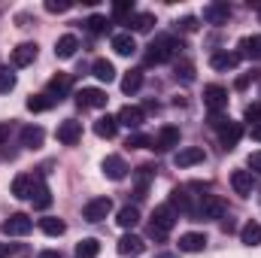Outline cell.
Instances as JSON below:
<instances>
[{"label":"cell","mask_w":261,"mask_h":258,"mask_svg":"<svg viewBox=\"0 0 261 258\" xmlns=\"http://www.w3.org/2000/svg\"><path fill=\"white\" fill-rule=\"evenodd\" d=\"M179 49H182V43H179L173 34H158V37L149 43L146 64H164V61H170V58H173Z\"/></svg>","instance_id":"cell-1"},{"label":"cell","mask_w":261,"mask_h":258,"mask_svg":"<svg viewBox=\"0 0 261 258\" xmlns=\"http://www.w3.org/2000/svg\"><path fill=\"white\" fill-rule=\"evenodd\" d=\"M176 210L170 207V203H161V207H155V213H152V222H149V237H155V240H167V234L173 231V225H176Z\"/></svg>","instance_id":"cell-2"},{"label":"cell","mask_w":261,"mask_h":258,"mask_svg":"<svg viewBox=\"0 0 261 258\" xmlns=\"http://www.w3.org/2000/svg\"><path fill=\"white\" fill-rule=\"evenodd\" d=\"M31 228H34V222H31L28 213H12V216L3 219V225H0V231H3L6 237H24V234H31Z\"/></svg>","instance_id":"cell-3"},{"label":"cell","mask_w":261,"mask_h":258,"mask_svg":"<svg viewBox=\"0 0 261 258\" xmlns=\"http://www.w3.org/2000/svg\"><path fill=\"white\" fill-rule=\"evenodd\" d=\"M225 216V200L219 194H200L195 219H222Z\"/></svg>","instance_id":"cell-4"},{"label":"cell","mask_w":261,"mask_h":258,"mask_svg":"<svg viewBox=\"0 0 261 258\" xmlns=\"http://www.w3.org/2000/svg\"><path fill=\"white\" fill-rule=\"evenodd\" d=\"M107 91L103 88H79L76 91V104L82 107V110H103L107 107Z\"/></svg>","instance_id":"cell-5"},{"label":"cell","mask_w":261,"mask_h":258,"mask_svg":"<svg viewBox=\"0 0 261 258\" xmlns=\"http://www.w3.org/2000/svg\"><path fill=\"white\" fill-rule=\"evenodd\" d=\"M110 213H113V200H110V197H94V200L85 203L82 219H85V222H103Z\"/></svg>","instance_id":"cell-6"},{"label":"cell","mask_w":261,"mask_h":258,"mask_svg":"<svg viewBox=\"0 0 261 258\" xmlns=\"http://www.w3.org/2000/svg\"><path fill=\"white\" fill-rule=\"evenodd\" d=\"M203 107H206L210 113H222V110L228 107V88H222V85H206V88H203Z\"/></svg>","instance_id":"cell-7"},{"label":"cell","mask_w":261,"mask_h":258,"mask_svg":"<svg viewBox=\"0 0 261 258\" xmlns=\"http://www.w3.org/2000/svg\"><path fill=\"white\" fill-rule=\"evenodd\" d=\"M176 146H179V128H173V125H164L152 137V149H158V152H170Z\"/></svg>","instance_id":"cell-8"},{"label":"cell","mask_w":261,"mask_h":258,"mask_svg":"<svg viewBox=\"0 0 261 258\" xmlns=\"http://www.w3.org/2000/svg\"><path fill=\"white\" fill-rule=\"evenodd\" d=\"M37 183H40V176H34V173H18V176L12 179V194H15L18 200H31L34 192H37Z\"/></svg>","instance_id":"cell-9"},{"label":"cell","mask_w":261,"mask_h":258,"mask_svg":"<svg viewBox=\"0 0 261 258\" xmlns=\"http://www.w3.org/2000/svg\"><path fill=\"white\" fill-rule=\"evenodd\" d=\"M55 137H58V143H64V146H76L79 140H82V122H76V119H64L58 131H55Z\"/></svg>","instance_id":"cell-10"},{"label":"cell","mask_w":261,"mask_h":258,"mask_svg":"<svg viewBox=\"0 0 261 258\" xmlns=\"http://www.w3.org/2000/svg\"><path fill=\"white\" fill-rule=\"evenodd\" d=\"M100 167H103V176H107V179H113V183H122V179L128 176V164H125V158H122V155H107Z\"/></svg>","instance_id":"cell-11"},{"label":"cell","mask_w":261,"mask_h":258,"mask_svg":"<svg viewBox=\"0 0 261 258\" xmlns=\"http://www.w3.org/2000/svg\"><path fill=\"white\" fill-rule=\"evenodd\" d=\"M170 207L176 210V216H179V213H182V216H197V207L192 203L189 189H173V192H170Z\"/></svg>","instance_id":"cell-12"},{"label":"cell","mask_w":261,"mask_h":258,"mask_svg":"<svg viewBox=\"0 0 261 258\" xmlns=\"http://www.w3.org/2000/svg\"><path fill=\"white\" fill-rule=\"evenodd\" d=\"M200 161H206V152H203L200 146H186V149H179V152L173 155V164H176V167H195Z\"/></svg>","instance_id":"cell-13"},{"label":"cell","mask_w":261,"mask_h":258,"mask_svg":"<svg viewBox=\"0 0 261 258\" xmlns=\"http://www.w3.org/2000/svg\"><path fill=\"white\" fill-rule=\"evenodd\" d=\"M116 122H119V125H125L128 131H137L143 122H146V113H143L140 107H130V104H128V107H122V110H119Z\"/></svg>","instance_id":"cell-14"},{"label":"cell","mask_w":261,"mask_h":258,"mask_svg":"<svg viewBox=\"0 0 261 258\" xmlns=\"http://www.w3.org/2000/svg\"><path fill=\"white\" fill-rule=\"evenodd\" d=\"M228 18H231L228 3H206L203 6V21L206 24H228Z\"/></svg>","instance_id":"cell-15"},{"label":"cell","mask_w":261,"mask_h":258,"mask_svg":"<svg viewBox=\"0 0 261 258\" xmlns=\"http://www.w3.org/2000/svg\"><path fill=\"white\" fill-rule=\"evenodd\" d=\"M231 189H234V194H240V197H249L252 189H255V176L249 170H234L231 173Z\"/></svg>","instance_id":"cell-16"},{"label":"cell","mask_w":261,"mask_h":258,"mask_svg":"<svg viewBox=\"0 0 261 258\" xmlns=\"http://www.w3.org/2000/svg\"><path fill=\"white\" fill-rule=\"evenodd\" d=\"M37 52H40L37 43H21V46H15V49H12V67L34 64V61H37Z\"/></svg>","instance_id":"cell-17"},{"label":"cell","mask_w":261,"mask_h":258,"mask_svg":"<svg viewBox=\"0 0 261 258\" xmlns=\"http://www.w3.org/2000/svg\"><path fill=\"white\" fill-rule=\"evenodd\" d=\"M70 85H73V79H70V73H55V76L49 79V85H46V94H52L55 100H61V97H67V91H70Z\"/></svg>","instance_id":"cell-18"},{"label":"cell","mask_w":261,"mask_h":258,"mask_svg":"<svg viewBox=\"0 0 261 258\" xmlns=\"http://www.w3.org/2000/svg\"><path fill=\"white\" fill-rule=\"evenodd\" d=\"M113 49H116V55H122V58H130V55L137 52V40H134V34H130V31L113 34Z\"/></svg>","instance_id":"cell-19"},{"label":"cell","mask_w":261,"mask_h":258,"mask_svg":"<svg viewBox=\"0 0 261 258\" xmlns=\"http://www.w3.org/2000/svg\"><path fill=\"white\" fill-rule=\"evenodd\" d=\"M240 64V52H216L210 58V67L219 70V73H228V70H237Z\"/></svg>","instance_id":"cell-20"},{"label":"cell","mask_w":261,"mask_h":258,"mask_svg":"<svg viewBox=\"0 0 261 258\" xmlns=\"http://www.w3.org/2000/svg\"><path fill=\"white\" fill-rule=\"evenodd\" d=\"M116 249H119V255H140V252L146 249V243H143V237H137V234H122L119 243H116Z\"/></svg>","instance_id":"cell-21"},{"label":"cell","mask_w":261,"mask_h":258,"mask_svg":"<svg viewBox=\"0 0 261 258\" xmlns=\"http://www.w3.org/2000/svg\"><path fill=\"white\" fill-rule=\"evenodd\" d=\"M240 137H243V125H240V122H231L228 128L219 131V140H222V149H225V152H231V149L240 143Z\"/></svg>","instance_id":"cell-22"},{"label":"cell","mask_w":261,"mask_h":258,"mask_svg":"<svg viewBox=\"0 0 261 258\" xmlns=\"http://www.w3.org/2000/svg\"><path fill=\"white\" fill-rule=\"evenodd\" d=\"M179 249H182V252H203V249H206V234H200V231L182 234V237H179Z\"/></svg>","instance_id":"cell-23"},{"label":"cell","mask_w":261,"mask_h":258,"mask_svg":"<svg viewBox=\"0 0 261 258\" xmlns=\"http://www.w3.org/2000/svg\"><path fill=\"white\" fill-rule=\"evenodd\" d=\"M43 140H46V131L40 128V125H28V128H21V146H24V149H40Z\"/></svg>","instance_id":"cell-24"},{"label":"cell","mask_w":261,"mask_h":258,"mask_svg":"<svg viewBox=\"0 0 261 258\" xmlns=\"http://www.w3.org/2000/svg\"><path fill=\"white\" fill-rule=\"evenodd\" d=\"M94 134H97L100 140H113V137L119 134V122H116V116H100V119L94 122Z\"/></svg>","instance_id":"cell-25"},{"label":"cell","mask_w":261,"mask_h":258,"mask_svg":"<svg viewBox=\"0 0 261 258\" xmlns=\"http://www.w3.org/2000/svg\"><path fill=\"white\" fill-rule=\"evenodd\" d=\"M76 49H79V40L73 37V34H64V37H58V43H55V55L58 58H73L76 55Z\"/></svg>","instance_id":"cell-26"},{"label":"cell","mask_w":261,"mask_h":258,"mask_svg":"<svg viewBox=\"0 0 261 258\" xmlns=\"http://www.w3.org/2000/svg\"><path fill=\"white\" fill-rule=\"evenodd\" d=\"M252 58V61H261V34L255 37H243L240 40V58Z\"/></svg>","instance_id":"cell-27"},{"label":"cell","mask_w":261,"mask_h":258,"mask_svg":"<svg viewBox=\"0 0 261 258\" xmlns=\"http://www.w3.org/2000/svg\"><path fill=\"white\" fill-rule=\"evenodd\" d=\"M55 104H58V100H55L52 94H46V91H43V94L28 97V110H31V113H46V110H52Z\"/></svg>","instance_id":"cell-28"},{"label":"cell","mask_w":261,"mask_h":258,"mask_svg":"<svg viewBox=\"0 0 261 258\" xmlns=\"http://www.w3.org/2000/svg\"><path fill=\"white\" fill-rule=\"evenodd\" d=\"M91 73H94L100 82H113V79H116V67H113V61H107V58H97V61L91 64Z\"/></svg>","instance_id":"cell-29"},{"label":"cell","mask_w":261,"mask_h":258,"mask_svg":"<svg viewBox=\"0 0 261 258\" xmlns=\"http://www.w3.org/2000/svg\"><path fill=\"white\" fill-rule=\"evenodd\" d=\"M128 24H130V31H137V34H146L152 24H155V15L152 12H134L128 18Z\"/></svg>","instance_id":"cell-30"},{"label":"cell","mask_w":261,"mask_h":258,"mask_svg":"<svg viewBox=\"0 0 261 258\" xmlns=\"http://www.w3.org/2000/svg\"><path fill=\"white\" fill-rule=\"evenodd\" d=\"M40 231L49 234V237H61V234L67 231V225L58 219V216H46V219H40Z\"/></svg>","instance_id":"cell-31"},{"label":"cell","mask_w":261,"mask_h":258,"mask_svg":"<svg viewBox=\"0 0 261 258\" xmlns=\"http://www.w3.org/2000/svg\"><path fill=\"white\" fill-rule=\"evenodd\" d=\"M116 222H119V225H122L125 231H134V228L140 225V210H137V207H122V210H119V219H116Z\"/></svg>","instance_id":"cell-32"},{"label":"cell","mask_w":261,"mask_h":258,"mask_svg":"<svg viewBox=\"0 0 261 258\" xmlns=\"http://www.w3.org/2000/svg\"><path fill=\"white\" fill-rule=\"evenodd\" d=\"M31 200H34V207H37V210H49V207H52V192H49V186L43 183V176H40L37 192H34V197H31Z\"/></svg>","instance_id":"cell-33"},{"label":"cell","mask_w":261,"mask_h":258,"mask_svg":"<svg viewBox=\"0 0 261 258\" xmlns=\"http://www.w3.org/2000/svg\"><path fill=\"white\" fill-rule=\"evenodd\" d=\"M240 240H243L246 246H258L261 243V225L258 222H246V225L240 228Z\"/></svg>","instance_id":"cell-34"},{"label":"cell","mask_w":261,"mask_h":258,"mask_svg":"<svg viewBox=\"0 0 261 258\" xmlns=\"http://www.w3.org/2000/svg\"><path fill=\"white\" fill-rule=\"evenodd\" d=\"M100 255V243L94 237H85L76 243V258H97Z\"/></svg>","instance_id":"cell-35"},{"label":"cell","mask_w":261,"mask_h":258,"mask_svg":"<svg viewBox=\"0 0 261 258\" xmlns=\"http://www.w3.org/2000/svg\"><path fill=\"white\" fill-rule=\"evenodd\" d=\"M140 85H143V70H128V73L122 76V91H125V94L140 91Z\"/></svg>","instance_id":"cell-36"},{"label":"cell","mask_w":261,"mask_h":258,"mask_svg":"<svg viewBox=\"0 0 261 258\" xmlns=\"http://www.w3.org/2000/svg\"><path fill=\"white\" fill-rule=\"evenodd\" d=\"M173 76L179 79V82H195V64L192 61H176V67H173Z\"/></svg>","instance_id":"cell-37"},{"label":"cell","mask_w":261,"mask_h":258,"mask_svg":"<svg viewBox=\"0 0 261 258\" xmlns=\"http://www.w3.org/2000/svg\"><path fill=\"white\" fill-rule=\"evenodd\" d=\"M149 179H152V167L146 164V167H140V173H137V200H143V197H146Z\"/></svg>","instance_id":"cell-38"},{"label":"cell","mask_w":261,"mask_h":258,"mask_svg":"<svg viewBox=\"0 0 261 258\" xmlns=\"http://www.w3.org/2000/svg\"><path fill=\"white\" fill-rule=\"evenodd\" d=\"M15 88V73L9 67H0V94H9Z\"/></svg>","instance_id":"cell-39"},{"label":"cell","mask_w":261,"mask_h":258,"mask_svg":"<svg viewBox=\"0 0 261 258\" xmlns=\"http://www.w3.org/2000/svg\"><path fill=\"white\" fill-rule=\"evenodd\" d=\"M128 146H130V149H152V137H146V134L134 131V134H128Z\"/></svg>","instance_id":"cell-40"},{"label":"cell","mask_w":261,"mask_h":258,"mask_svg":"<svg viewBox=\"0 0 261 258\" xmlns=\"http://www.w3.org/2000/svg\"><path fill=\"white\" fill-rule=\"evenodd\" d=\"M85 24H88V31H91V34H107V31H110V21H107V15H91Z\"/></svg>","instance_id":"cell-41"},{"label":"cell","mask_w":261,"mask_h":258,"mask_svg":"<svg viewBox=\"0 0 261 258\" xmlns=\"http://www.w3.org/2000/svg\"><path fill=\"white\" fill-rule=\"evenodd\" d=\"M128 15H134V3H130V0H119V3L113 6V18L122 21V18H128Z\"/></svg>","instance_id":"cell-42"},{"label":"cell","mask_w":261,"mask_h":258,"mask_svg":"<svg viewBox=\"0 0 261 258\" xmlns=\"http://www.w3.org/2000/svg\"><path fill=\"white\" fill-rule=\"evenodd\" d=\"M246 122H249L252 128L261 125V104H249V107H246Z\"/></svg>","instance_id":"cell-43"},{"label":"cell","mask_w":261,"mask_h":258,"mask_svg":"<svg viewBox=\"0 0 261 258\" xmlns=\"http://www.w3.org/2000/svg\"><path fill=\"white\" fill-rule=\"evenodd\" d=\"M228 125H231V119L225 113H210V128L213 131H222V128H228Z\"/></svg>","instance_id":"cell-44"},{"label":"cell","mask_w":261,"mask_h":258,"mask_svg":"<svg viewBox=\"0 0 261 258\" xmlns=\"http://www.w3.org/2000/svg\"><path fill=\"white\" fill-rule=\"evenodd\" d=\"M67 9H73V3L70 0H46V12H67Z\"/></svg>","instance_id":"cell-45"},{"label":"cell","mask_w":261,"mask_h":258,"mask_svg":"<svg viewBox=\"0 0 261 258\" xmlns=\"http://www.w3.org/2000/svg\"><path fill=\"white\" fill-rule=\"evenodd\" d=\"M246 167H249V173H252V176H255V173L261 176V152H252V155L246 158Z\"/></svg>","instance_id":"cell-46"},{"label":"cell","mask_w":261,"mask_h":258,"mask_svg":"<svg viewBox=\"0 0 261 258\" xmlns=\"http://www.w3.org/2000/svg\"><path fill=\"white\" fill-rule=\"evenodd\" d=\"M176 28H179V31H186V34H192V31H197V18H195V15H186V18H179V21H176Z\"/></svg>","instance_id":"cell-47"},{"label":"cell","mask_w":261,"mask_h":258,"mask_svg":"<svg viewBox=\"0 0 261 258\" xmlns=\"http://www.w3.org/2000/svg\"><path fill=\"white\" fill-rule=\"evenodd\" d=\"M37 258H61V252H58V249H43Z\"/></svg>","instance_id":"cell-48"},{"label":"cell","mask_w":261,"mask_h":258,"mask_svg":"<svg viewBox=\"0 0 261 258\" xmlns=\"http://www.w3.org/2000/svg\"><path fill=\"white\" fill-rule=\"evenodd\" d=\"M6 137H9V128H6V125H3V122H0V146H3V143H6Z\"/></svg>","instance_id":"cell-49"},{"label":"cell","mask_w":261,"mask_h":258,"mask_svg":"<svg viewBox=\"0 0 261 258\" xmlns=\"http://www.w3.org/2000/svg\"><path fill=\"white\" fill-rule=\"evenodd\" d=\"M155 258H179V255H176V252H158Z\"/></svg>","instance_id":"cell-50"},{"label":"cell","mask_w":261,"mask_h":258,"mask_svg":"<svg viewBox=\"0 0 261 258\" xmlns=\"http://www.w3.org/2000/svg\"><path fill=\"white\" fill-rule=\"evenodd\" d=\"M9 255V246H6V243H0V258H6Z\"/></svg>","instance_id":"cell-51"},{"label":"cell","mask_w":261,"mask_h":258,"mask_svg":"<svg viewBox=\"0 0 261 258\" xmlns=\"http://www.w3.org/2000/svg\"><path fill=\"white\" fill-rule=\"evenodd\" d=\"M252 140H258V143H261V125H258V128H252Z\"/></svg>","instance_id":"cell-52"}]
</instances>
